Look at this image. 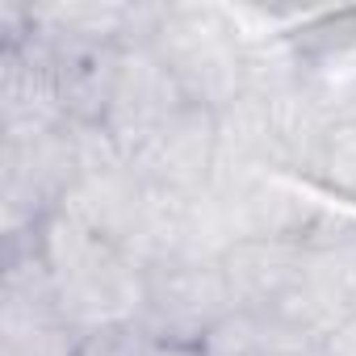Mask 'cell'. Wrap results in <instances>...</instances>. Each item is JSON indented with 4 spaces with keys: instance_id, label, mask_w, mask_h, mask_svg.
I'll return each mask as SVG.
<instances>
[{
    "instance_id": "ba28073f",
    "label": "cell",
    "mask_w": 356,
    "mask_h": 356,
    "mask_svg": "<svg viewBox=\"0 0 356 356\" xmlns=\"http://www.w3.org/2000/svg\"><path fill=\"white\" fill-rule=\"evenodd\" d=\"M72 126L55 88V76L47 59L26 42V47H5L0 51V130L5 143H26L42 138Z\"/></svg>"
},
{
    "instance_id": "30bf717a",
    "label": "cell",
    "mask_w": 356,
    "mask_h": 356,
    "mask_svg": "<svg viewBox=\"0 0 356 356\" xmlns=\"http://www.w3.org/2000/svg\"><path fill=\"white\" fill-rule=\"evenodd\" d=\"M206 356H323V339L281 314H227L206 339Z\"/></svg>"
},
{
    "instance_id": "5b68a950",
    "label": "cell",
    "mask_w": 356,
    "mask_h": 356,
    "mask_svg": "<svg viewBox=\"0 0 356 356\" xmlns=\"http://www.w3.org/2000/svg\"><path fill=\"white\" fill-rule=\"evenodd\" d=\"M235 314L218 260H168L147 268L138 331L151 343H202Z\"/></svg>"
},
{
    "instance_id": "52a82bcc",
    "label": "cell",
    "mask_w": 356,
    "mask_h": 356,
    "mask_svg": "<svg viewBox=\"0 0 356 356\" xmlns=\"http://www.w3.org/2000/svg\"><path fill=\"white\" fill-rule=\"evenodd\" d=\"M193 105L181 84L172 80V72L159 63V55L147 42H130L122 47V67H118V84L105 109V130L118 147H126L130 138H138L143 130L159 126L163 118H172L176 109Z\"/></svg>"
},
{
    "instance_id": "9c48e42d",
    "label": "cell",
    "mask_w": 356,
    "mask_h": 356,
    "mask_svg": "<svg viewBox=\"0 0 356 356\" xmlns=\"http://www.w3.org/2000/svg\"><path fill=\"white\" fill-rule=\"evenodd\" d=\"M298 252H302V239H239V243H231L218 256L231 306L248 310V314H277L289 293Z\"/></svg>"
},
{
    "instance_id": "8992f818",
    "label": "cell",
    "mask_w": 356,
    "mask_h": 356,
    "mask_svg": "<svg viewBox=\"0 0 356 356\" xmlns=\"http://www.w3.org/2000/svg\"><path fill=\"white\" fill-rule=\"evenodd\" d=\"M130 172L151 193H202L214 181L218 113L185 105L122 147Z\"/></svg>"
},
{
    "instance_id": "6da1fadb",
    "label": "cell",
    "mask_w": 356,
    "mask_h": 356,
    "mask_svg": "<svg viewBox=\"0 0 356 356\" xmlns=\"http://www.w3.org/2000/svg\"><path fill=\"white\" fill-rule=\"evenodd\" d=\"M34 248L63 298V310L72 314V323L84 335L138 323L143 293H147V268L122 243L55 210L38 227Z\"/></svg>"
},
{
    "instance_id": "277c9868",
    "label": "cell",
    "mask_w": 356,
    "mask_h": 356,
    "mask_svg": "<svg viewBox=\"0 0 356 356\" xmlns=\"http://www.w3.org/2000/svg\"><path fill=\"white\" fill-rule=\"evenodd\" d=\"M84 331L63 310V298L34 239L5 243L0 281V356H76Z\"/></svg>"
},
{
    "instance_id": "7c38bea8",
    "label": "cell",
    "mask_w": 356,
    "mask_h": 356,
    "mask_svg": "<svg viewBox=\"0 0 356 356\" xmlns=\"http://www.w3.org/2000/svg\"><path fill=\"white\" fill-rule=\"evenodd\" d=\"M323 356H356V318L323 339Z\"/></svg>"
},
{
    "instance_id": "3957f363",
    "label": "cell",
    "mask_w": 356,
    "mask_h": 356,
    "mask_svg": "<svg viewBox=\"0 0 356 356\" xmlns=\"http://www.w3.org/2000/svg\"><path fill=\"white\" fill-rule=\"evenodd\" d=\"M302 331L327 339L356 318V214L327 206L298 252L289 293L277 310Z\"/></svg>"
},
{
    "instance_id": "7a4b0ae2",
    "label": "cell",
    "mask_w": 356,
    "mask_h": 356,
    "mask_svg": "<svg viewBox=\"0 0 356 356\" xmlns=\"http://www.w3.org/2000/svg\"><path fill=\"white\" fill-rule=\"evenodd\" d=\"M147 47L172 72L181 92L222 113L248 92V38L231 9L214 5H159Z\"/></svg>"
},
{
    "instance_id": "4fadbf2b",
    "label": "cell",
    "mask_w": 356,
    "mask_h": 356,
    "mask_svg": "<svg viewBox=\"0 0 356 356\" xmlns=\"http://www.w3.org/2000/svg\"><path fill=\"white\" fill-rule=\"evenodd\" d=\"M147 356H206L202 343H151Z\"/></svg>"
},
{
    "instance_id": "8fae6325",
    "label": "cell",
    "mask_w": 356,
    "mask_h": 356,
    "mask_svg": "<svg viewBox=\"0 0 356 356\" xmlns=\"http://www.w3.org/2000/svg\"><path fill=\"white\" fill-rule=\"evenodd\" d=\"M151 339L138 331V323L130 327H105V331H88L76 356H147Z\"/></svg>"
}]
</instances>
